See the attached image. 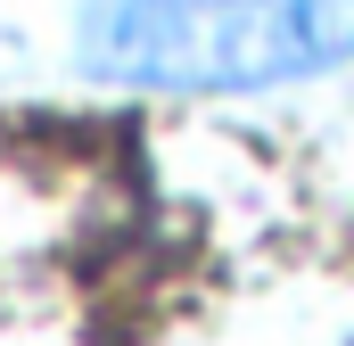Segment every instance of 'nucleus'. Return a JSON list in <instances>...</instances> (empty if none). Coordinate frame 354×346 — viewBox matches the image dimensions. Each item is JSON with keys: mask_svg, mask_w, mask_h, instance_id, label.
<instances>
[{"mask_svg": "<svg viewBox=\"0 0 354 346\" xmlns=\"http://www.w3.org/2000/svg\"><path fill=\"white\" fill-rule=\"evenodd\" d=\"M83 66L140 91H264L354 50V0H83Z\"/></svg>", "mask_w": 354, "mask_h": 346, "instance_id": "f257e3e1", "label": "nucleus"}]
</instances>
